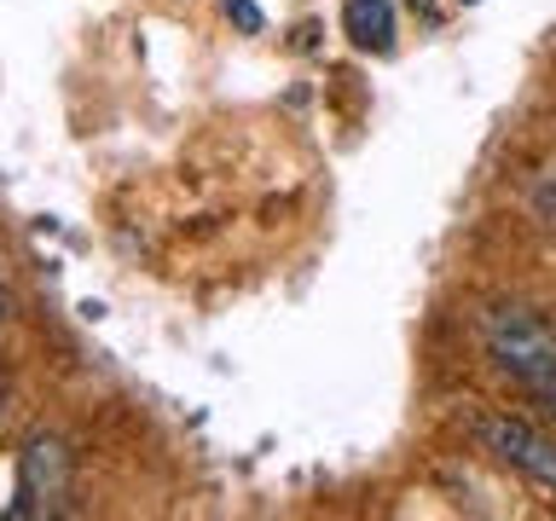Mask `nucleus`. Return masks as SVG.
<instances>
[{
	"label": "nucleus",
	"mask_w": 556,
	"mask_h": 521,
	"mask_svg": "<svg viewBox=\"0 0 556 521\" xmlns=\"http://www.w3.org/2000/svg\"><path fill=\"white\" fill-rule=\"evenodd\" d=\"M7 307H12V295H7V290H0V319H7Z\"/></svg>",
	"instance_id": "0eeeda50"
},
{
	"label": "nucleus",
	"mask_w": 556,
	"mask_h": 521,
	"mask_svg": "<svg viewBox=\"0 0 556 521\" xmlns=\"http://www.w3.org/2000/svg\"><path fill=\"white\" fill-rule=\"evenodd\" d=\"M35 486H41V493H59V486H64V446L59 441H29L24 481H17V510H29Z\"/></svg>",
	"instance_id": "20e7f679"
},
{
	"label": "nucleus",
	"mask_w": 556,
	"mask_h": 521,
	"mask_svg": "<svg viewBox=\"0 0 556 521\" xmlns=\"http://www.w3.org/2000/svg\"><path fill=\"white\" fill-rule=\"evenodd\" d=\"M469 434L493 452L498 463H510L516 475H528L533 486L556 493V441L545 429H533L528 417H510V411H493V417H476Z\"/></svg>",
	"instance_id": "f03ea898"
},
{
	"label": "nucleus",
	"mask_w": 556,
	"mask_h": 521,
	"mask_svg": "<svg viewBox=\"0 0 556 521\" xmlns=\"http://www.w3.org/2000/svg\"><path fill=\"white\" fill-rule=\"evenodd\" d=\"M464 7H476V0H464Z\"/></svg>",
	"instance_id": "6e6552de"
},
{
	"label": "nucleus",
	"mask_w": 556,
	"mask_h": 521,
	"mask_svg": "<svg viewBox=\"0 0 556 521\" xmlns=\"http://www.w3.org/2000/svg\"><path fill=\"white\" fill-rule=\"evenodd\" d=\"M528 215L545 226V232H556V174H533L528 180Z\"/></svg>",
	"instance_id": "39448f33"
},
{
	"label": "nucleus",
	"mask_w": 556,
	"mask_h": 521,
	"mask_svg": "<svg viewBox=\"0 0 556 521\" xmlns=\"http://www.w3.org/2000/svg\"><path fill=\"white\" fill-rule=\"evenodd\" d=\"M226 17H232L243 35H261V29H267V17H261L255 0H226Z\"/></svg>",
	"instance_id": "423d86ee"
},
{
	"label": "nucleus",
	"mask_w": 556,
	"mask_h": 521,
	"mask_svg": "<svg viewBox=\"0 0 556 521\" xmlns=\"http://www.w3.org/2000/svg\"><path fill=\"white\" fill-rule=\"evenodd\" d=\"M481 342L504 377H516L533 399H545V411H556V336L528 307H486Z\"/></svg>",
	"instance_id": "f257e3e1"
},
{
	"label": "nucleus",
	"mask_w": 556,
	"mask_h": 521,
	"mask_svg": "<svg viewBox=\"0 0 556 521\" xmlns=\"http://www.w3.org/2000/svg\"><path fill=\"white\" fill-rule=\"evenodd\" d=\"M342 29L359 52L394 47V0H342Z\"/></svg>",
	"instance_id": "7ed1b4c3"
}]
</instances>
